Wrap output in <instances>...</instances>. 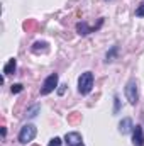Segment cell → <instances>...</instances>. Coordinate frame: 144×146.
<instances>
[{
	"mask_svg": "<svg viewBox=\"0 0 144 146\" xmlns=\"http://www.w3.org/2000/svg\"><path fill=\"white\" fill-rule=\"evenodd\" d=\"M92 88H93V73L92 72L81 73L80 78H78V92L81 95H87V94L92 92Z\"/></svg>",
	"mask_w": 144,
	"mask_h": 146,
	"instance_id": "cell-1",
	"label": "cell"
},
{
	"mask_svg": "<svg viewBox=\"0 0 144 146\" xmlns=\"http://www.w3.org/2000/svg\"><path fill=\"white\" fill-rule=\"evenodd\" d=\"M36 134H37L36 126L34 124H26V126H22V129L19 133V143L27 145V143H31L36 138Z\"/></svg>",
	"mask_w": 144,
	"mask_h": 146,
	"instance_id": "cell-2",
	"label": "cell"
},
{
	"mask_svg": "<svg viewBox=\"0 0 144 146\" xmlns=\"http://www.w3.org/2000/svg\"><path fill=\"white\" fill-rule=\"evenodd\" d=\"M126 97H127V100H129V104H132V106H136L137 104V100H139V92H137V82L132 78V80H129L127 82V85H126Z\"/></svg>",
	"mask_w": 144,
	"mask_h": 146,
	"instance_id": "cell-3",
	"label": "cell"
},
{
	"mask_svg": "<svg viewBox=\"0 0 144 146\" xmlns=\"http://www.w3.org/2000/svg\"><path fill=\"white\" fill-rule=\"evenodd\" d=\"M58 87V73H51L44 82H42V87H41V95H48L51 94L54 88Z\"/></svg>",
	"mask_w": 144,
	"mask_h": 146,
	"instance_id": "cell-4",
	"label": "cell"
},
{
	"mask_svg": "<svg viewBox=\"0 0 144 146\" xmlns=\"http://www.w3.org/2000/svg\"><path fill=\"white\" fill-rule=\"evenodd\" d=\"M65 143L68 146H81L83 145V139H81V134L80 133H66L65 136Z\"/></svg>",
	"mask_w": 144,
	"mask_h": 146,
	"instance_id": "cell-5",
	"label": "cell"
},
{
	"mask_svg": "<svg viewBox=\"0 0 144 146\" xmlns=\"http://www.w3.org/2000/svg\"><path fill=\"white\" fill-rule=\"evenodd\" d=\"M132 145L134 146H144L143 126H134V129H132Z\"/></svg>",
	"mask_w": 144,
	"mask_h": 146,
	"instance_id": "cell-6",
	"label": "cell"
},
{
	"mask_svg": "<svg viewBox=\"0 0 144 146\" xmlns=\"http://www.w3.org/2000/svg\"><path fill=\"white\" fill-rule=\"evenodd\" d=\"M100 26H102V24H98V26H95V27H90L87 22H78V24H76V33H78V34H81V36H87V34H90V33L97 31Z\"/></svg>",
	"mask_w": 144,
	"mask_h": 146,
	"instance_id": "cell-7",
	"label": "cell"
},
{
	"mask_svg": "<svg viewBox=\"0 0 144 146\" xmlns=\"http://www.w3.org/2000/svg\"><path fill=\"white\" fill-rule=\"evenodd\" d=\"M132 119H129V117H124L120 122H119V131L122 133V134H127V133H131L132 131Z\"/></svg>",
	"mask_w": 144,
	"mask_h": 146,
	"instance_id": "cell-8",
	"label": "cell"
},
{
	"mask_svg": "<svg viewBox=\"0 0 144 146\" xmlns=\"http://www.w3.org/2000/svg\"><path fill=\"white\" fill-rule=\"evenodd\" d=\"M15 68H17V60L15 58H10L9 61H7V65L3 66V75H10V73L15 72Z\"/></svg>",
	"mask_w": 144,
	"mask_h": 146,
	"instance_id": "cell-9",
	"label": "cell"
},
{
	"mask_svg": "<svg viewBox=\"0 0 144 146\" xmlns=\"http://www.w3.org/2000/svg\"><path fill=\"white\" fill-rule=\"evenodd\" d=\"M39 104H36V106H32V107H29L27 109V117H36L37 115V112H39Z\"/></svg>",
	"mask_w": 144,
	"mask_h": 146,
	"instance_id": "cell-10",
	"label": "cell"
},
{
	"mask_svg": "<svg viewBox=\"0 0 144 146\" xmlns=\"http://www.w3.org/2000/svg\"><path fill=\"white\" fill-rule=\"evenodd\" d=\"M10 90H12V94H20V92L24 90V85H22V83H14Z\"/></svg>",
	"mask_w": 144,
	"mask_h": 146,
	"instance_id": "cell-11",
	"label": "cell"
},
{
	"mask_svg": "<svg viewBox=\"0 0 144 146\" xmlns=\"http://www.w3.org/2000/svg\"><path fill=\"white\" fill-rule=\"evenodd\" d=\"M136 15H137V17H144V2L136 9Z\"/></svg>",
	"mask_w": 144,
	"mask_h": 146,
	"instance_id": "cell-12",
	"label": "cell"
},
{
	"mask_svg": "<svg viewBox=\"0 0 144 146\" xmlns=\"http://www.w3.org/2000/svg\"><path fill=\"white\" fill-rule=\"evenodd\" d=\"M61 138H53L51 141H49V146H61Z\"/></svg>",
	"mask_w": 144,
	"mask_h": 146,
	"instance_id": "cell-13",
	"label": "cell"
},
{
	"mask_svg": "<svg viewBox=\"0 0 144 146\" xmlns=\"http://www.w3.org/2000/svg\"><path fill=\"white\" fill-rule=\"evenodd\" d=\"M115 51H117V46H114V48H112V51H110V53H107V61H112V58H114Z\"/></svg>",
	"mask_w": 144,
	"mask_h": 146,
	"instance_id": "cell-14",
	"label": "cell"
},
{
	"mask_svg": "<svg viewBox=\"0 0 144 146\" xmlns=\"http://www.w3.org/2000/svg\"><path fill=\"white\" fill-rule=\"evenodd\" d=\"M114 100H115V109H114V112L117 114V112H119V109H120V100H119V97H117V95L114 97Z\"/></svg>",
	"mask_w": 144,
	"mask_h": 146,
	"instance_id": "cell-15",
	"label": "cell"
},
{
	"mask_svg": "<svg viewBox=\"0 0 144 146\" xmlns=\"http://www.w3.org/2000/svg\"><path fill=\"white\" fill-rule=\"evenodd\" d=\"M65 90H66V85H59V88H58V94H59V95H63V94H65Z\"/></svg>",
	"mask_w": 144,
	"mask_h": 146,
	"instance_id": "cell-16",
	"label": "cell"
}]
</instances>
